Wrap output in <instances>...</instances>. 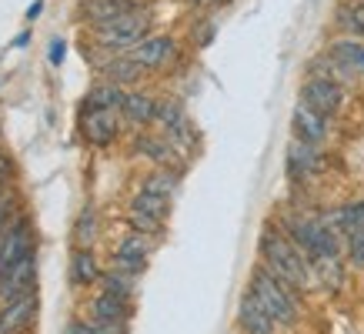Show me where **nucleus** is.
<instances>
[{
    "label": "nucleus",
    "mask_w": 364,
    "mask_h": 334,
    "mask_svg": "<svg viewBox=\"0 0 364 334\" xmlns=\"http://www.w3.org/2000/svg\"><path fill=\"white\" fill-rule=\"evenodd\" d=\"M257 254H261V264H264L271 274H277V278L284 281V284H291L298 294L318 288L308 254L287 237V231L277 221L264 224V231L257 237Z\"/></svg>",
    "instance_id": "f257e3e1"
},
{
    "label": "nucleus",
    "mask_w": 364,
    "mask_h": 334,
    "mask_svg": "<svg viewBox=\"0 0 364 334\" xmlns=\"http://www.w3.org/2000/svg\"><path fill=\"white\" fill-rule=\"evenodd\" d=\"M247 291H251L254 298L261 301V308H264L271 318H274L277 328H294L301 321V301H298V291L284 284V281L271 274L264 264H257L251 271V281H247Z\"/></svg>",
    "instance_id": "f03ea898"
},
{
    "label": "nucleus",
    "mask_w": 364,
    "mask_h": 334,
    "mask_svg": "<svg viewBox=\"0 0 364 334\" xmlns=\"http://www.w3.org/2000/svg\"><path fill=\"white\" fill-rule=\"evenodd\" d=\"M151 11L147 7H134V11L114 17L111 23H100V27H90V41L111 54H127L134 47L151 37Z\"/></svg>",
    "instance_id": "7ed1b4c3"
},
{
    "label": "nucleus",
    "mask_w": 364,
    "mask_h": 334,
    "mask_svg": "<svg viewBox=\"0 0 364 334\" xmlns=\"http://www.w3.org/2000/svg\"><path fill=\"white\" fill-rule=\"evenodd\" d=\"M154 124H161V134L181 151V157H188L191 147L198 144V131H194V124H191V117H188V111H184L181 100H171V97L157 100Z\"/></svg>",
    "instance_id": "20e7f679"
},
{
    "label": "nucleus",
    "mask_w": 364,
    "mask_h": 334,
    "mask_svg": "<svg viewBox=\"0 0 364 334\" xmlns=\"http://www.w3.org/2000/svg\"><path fill=\"white\" fill-rule=\"evenodd\" d=\"M167 214H171V200L167 198L137 190V194L131 198V208H127V224H131V231H137V234L161 237V234H164Z\"/></svg>",
    "instance_id": "39448f33"
},
{
    "label": "nucleus",
    "mask_w": 364,
    "mask_h": 334,
    "mask_svg": "<svg viewBox=\"0 0 364 334\" xmlns=\"http://www.w3.org/2000/svg\"><path fill=\"white\" fill-rule=\"evenodd\" d=\"M157 247V237H147V234H124L121 241H117V247H114V271H124V274H131V278H137V274H144V267H147V261H151V254H154Z\"/></svg>",
    "instance_id": "423d86ee"
},
{
    "label": "nucleus",
    "mask_w": 364,
    "mask_h": 334,
    "mask_svg": "<svg viewBox=\"0 0 364 334\" xmlns=\"http://www.w3.org/2000/svg\"><path fill=\"white\" fill-rule=\"evenodd\" d=\"M31 254H33V227L27 217H17L7 231L0 234V278L21 261H27Z\"/></svg>",
    "instance_id": "0eeeda50"
},
{
    "label": "nucleus",
    "mask_w": 364,
    "mask_h": 334,
    "mask_svg": "<svg viewBox=\"0 0 364 334\" xmlns=\"http://www.w3.org/2000/svg\"><path fill=\"white\" fill-rule=\"evenodd\" d=\"M344 84H334V80H324V77H308L301 84V104L311 107V111L324 114V117H334L341 114L344 107Z\"/></svg>",
    "instance_id": "6e6552de"
},
{
    "label": "nucleus",
    "mask_w": 364,
    "mask_h": 334,
    "mask_svg": "<svg viewBox=\"0 0 364 334\" xmlns=\"http://www.w3.org/2000/svg\"><path fill=\"white\" fill-rule=\"evenodd\" d=\"M121 134V111H100V107H80V137L94 147H107Z\"/></svg>",
    "instance_id": "1a4fd4ad"
},
{
    "label": "nucleus",
    "mask_w": 364,
    "mask_h": 334,
    "mask_svg": "<svg viewBox=\"0 0 364 334\" xmlns=\"http://www.w3.org/2000/svg\"><path fill=\"white\" fill-rule=\"evenodd\" d=\"M134 151L144 154L147 161H154L157 167H167V171H184V157L177 151L164 134H151V131H141L134 137Z\"/></svg>",
    "instance_id": "9d476101"
},
{
    "label": "nucleus",
    "mask_w": 364,
    "mask_h": 334,
    "mask_svg": "<svg viewBox=\"0 0 364 334\" xmlns=\"http://www.w3.org/2000/svg\"><path fill=\"white\" fill-rule=\"evenodd\" d=\"M291 131H294V141H301V144L321 147L328 141V134H331V117H324V114L298 104L294 114H291Z\"/></svg>",
    "instance_id": "9b49d317"
},
{
    "label": "nucleus",
    "mask_w": 364,
    "mask_h": 334,
    "mask_svg": "<svg viewBox=\"0 0 364 334\" xmlns=\"http://www.w3.org/2000/svg\"><path fill=\"white\" fill-rule=\"evenodd\" d=\"M127 54H131L144 70H161V67H167L177 57V41L167 37V33H151L147 41H141V44L134 47V50H127Z\"/></svg>",
    "instance_id": "f8f14e48"
},
{
    "label": "nucleus",
    "mask_w": 364,
    "mask_h": 334,
    "mask_svg": "<svg viewBox=\"0 0 364 334\" xmlns=\"http://www.w3.org/2000/svg\"><path fill=\"white\" fill-rule=\"evenodd\" d=\"M33 288H37V254H31L0 278V304L27 298V294H33Z\"/></svg>",
    "instance_id": "ddd939ff"
},
{
    "label": "nucleus",
    "mask_w": 364,
    "mask_h": 334,
    "mask_svg": "<svg viewBox=\"0 0 364 334\" xmlns=\"http://www.w3.org/2000/svg\"><path fill=\"white\" fill-rule=\"evenodd\" d=\"M37 308H41L37 291L27 298L11 301V304H0V334H23L37 318Z\"/></svg>",
    "instance_id": "4468645a"
},
{
    "label": "nucleus",
    "mask_w": 364,
    "mask_h": 334,
    "mask_svg": "<svg viewBox=\"0 0 364 334\" xmlns=\"http://www.w3.org/2000/svg\"><path fill=\"white\" fill-rule=\"evenodd\" d=\"M127 321H131V301L104 294V291L90 301V324H97V328H127Z\"/></svg>",
    "instance_id": "2eb2a0df"
},
{
    "label": "nucleus",
    "mask_w": 364,
    "mask_h": 334,
    "mask_svg": "<svg viewBox=\"0 0 364 334\" xmlns=\"http://www.w3.org/2000/svg\"><path fill=\"white\" fill-rule=\"evenodd\" d=\"M324 154H321L318 147H308L301 144V141H291L287 144V178L291 181H308L314 178V174H321L324 171Z\"/></svg>",
    "instance_id": "dca6fc26"
},
{
    "label": "nucleus",
    "mask_w": 364,
    "mask_h": 334,
    "mask_svg": "<svg viewBox=\"0 0 364 334\" xmlns=\"http://www.w3.org/2000/svg\"><path fill=\"white\" fill-rule=\"evenodd\" d=\"M237 331L241 334H277L274 318L261 308V301L251 291H244V298L237 301Z\"/></svg>",
    "instance_id": "f3484780"
},
{
    "label": "nucleus",
    "mask_w": 364,
    "mask_h": 334,
    "mask_svg": "<svg viewBox=\"0 0 364 334\" xmlns=\"http://www.w3.org/2000/svg\"><path fill=\"white\" fill-rule=\"evenodd\" d=\"M100 80H107V84H117V87H131L137 80L144 77V67L134 60L131 54H114L107 64L97 70Z\"/></svg>",
    "instance_id": "a211bd4d"
},
{
    "label": "nucleus",
    "mask_w": 364,
    "mask_h": 334,
    "mask_svg": "<svg viewBox=\"0 0 364 334\" xmlns=\"http://www.w3.org/2000/svg\"><path fill=\"white\" fill-rule=\"evenodd\" d=\"M137 4L134 0H84L80 4V17L90 23V27H100V23H111L114 17L134 11Z\"/></svg>",
    "instance_id": "6ab92c4d"
},
{
    "label": "nucleus",
    "mask_w": 364,
    "mask_h": 334,
    "mask_svg": "<svg viewBox=\"0 0 364 334\" xmlns=\"http://www.w3.org/2000/svg\"><path fill=\"white\" fill-rule=\"evenodd\" d=\"M154 114H157V100L151 94H144V90H127V97H124V107H121V117L134 127H147V124H154Z\"/></svg>",
    "instance_id": "aec40b11"
},
{
    "label": "nucleus",
    "mask_w": 364,
    "mask_h": 334,
    "mask_svg": "<svg viewBox=\"0 0 364 334\" xmlns=\"http://www.w3.org/2000/svg\"><path fill=\"white\" fill-rule=\"evenodd\" d=\"M100 278H104V271L97 267L94 251L90 247H74V254H70V284L74 288H90Z\"/></svg>",
    "instance_id": "412c9836"
},
{
    "label": "nucleus",
    "mask_w": 364,
    "mask_h": 334,
    "mask_svg": "<svg viewBox=\"0 0 364 334\" xmlns=\"http://www.w3.org/2000/svg\"><path fill=\"white\" fill-rule=\"evenodd\" d=\"M127 90L117 87V84H107V80H97L94 87L84 94V107H100V111H121Z\"/></svg>",
    "instance_id": "4be33fe9"
},
{
    "label": "nucleus",
    "mask_w": 364,
    "mask_h": 334,
    "mask_svg": "<svg viewBox=\"0 0 364 334\" xmlns=\"http://www.w3.org/2000/svg\"><path fill=\"white\" fill-rule=\"evenodd\" d=\"M308 77H324V80H334V84H348V80H354V74L331 54V50H324V54H318L308 64Z\"/></svg>",
    "instance_id": "5701e85b"
},
{
    "label": "nucleus",
    "mask_w": 364,
    "mask_h": 334,
    "mask_svg": "<svg viewBox=\"0 0 364 334\" xmlns=\"http://www.w3.org/2000/svg\"><path fill=\"white\" fill-rule=\"evenodd\" d=\"M338 60H341L354 77H364V41H354V37H338L331 47H328Z\"/></svg>",
    "instance_id": "b1692460"
},
{
    "label": "nucleus",
    "mask_w": 364,
    "mask_h": 334,
    "mask_svg": "<svg viewBox=\"0 0 364 334\" xmlns=\"http://www.w3.org/2000/svg\"><path fill=\"white\" fill-rule=\"evenodd\" d=\"M334 23L344 31V37L364 41V0H344L334 14Z\"/></svg>",
    "instance_id": "393cba45"
},
{
    "label": "nucleus",
    "mask_w": 364,
    "mask_h": 334,
    "mask_svg": "<svg viewBox=\"0 0 364 334\" xmlns=\"http://www.w3.org/2000/svg\"><path fill=\"white\" fill-rule=\"evenodd\" d=\"M177 188H181V171H167V167H154V171L141 181V190L157 194V198H167V200H174Z\"/></svg>",
    "instance_id": "a878e982"
},
{
    "label": "nucleus",
    "mask_w": 364,
    "mask_h": 334,
    "mask_svg": "<svg viewBox=\"0 0 364 334\" xmlns=\"http://www.w3.org/2000/svg\"><path fill=\"white\" fill-rule=\"evenodd\" d=\"M134 281L131 274H124V271H104V278H100V291L104 294H114V298H124V301H134Z\"/></svg>",
    "instance_id": "bb28decb"
},
{
    "label": "nucleus",
    "mask_w": 364,
    "mask_h": 334,
    "mask_svg": "<svg viewBox=\"0 0 364 334\" xmlns=\"http://www.w3.org/2000/svg\"><path fill=\"white\" fill-rule=\"evenodd\" d=\"M94 237H97V211L87 204V208L77 214V221H74V244L90 247L94 244Z\"/></svg>",
    "instance_id": "cd10ccee"
},
{
    "label": "nucleus",
    "mask_w": 364,
    "mask_h": 334,
    "mask_svg": "<svg viewBox=\"0 0 364 334\" xmlns=\"http://www.w3.org/2000/svg\"><path fill=\"white\" fill-rule=\"evenodd\" d=\"M17 208H21V198H17V190L7 184V188H0V234L7 231L21 214H17Z\"/></svg>",
    "instance_id": "c85d7f7f"
},
{
    "label": "nucleus",
    "mask_w": 364,
    "mask_h": 334,
    "mask_svg": "<svg viewBox=\"0 0 364 334\" xmlns=\"http://www.w3.org/2000/svg\"><path fill=\"white\" fill-rule=\"evenodd\" d=\"M344 257L351 267H364V231L344 237Z\"/></svg>",
    "instance_id": "c756f323"
},
{
    "label": "nucleus",
    "mask_w": 364,
    "mask_h": 334,
    "mask_svg": "<svg viewBox=\"0 0 364 334\" xmlns=\"http://www.w3.org/2000/svg\"><path fill=\"white\" fill-rule=\"evenodd\" d=\"M214 31H218V23H214V21H208V17H204V21H198V23H194V44L208 47L210 41H214Z\"/></svg>",
    "instance_id": "7c9ffc66"
},
{
    "label": "nucleus",
    "mask_w": 364,
    "mask_h": 334,
    "mask_svg": "<svg viewBox=\"0 0 364 334\" xmlns=\"http://www.w3.org/2000/svg\"><path fill=\"white\" fill-rule=\"evenodd\" d=\"M64 57H67V44H64V41H60V37H57V41H50V54H47V60H50L54 67H60V64H64Z\"/></svg>",
    "instance_id": "2f4dec72"
},
{
    "label": "nucleus",
    "mask_w": 364,
    "mask_h": 334,
    "mask_svg": "<svg viewBox=\"0 0 364 334\" xmlns=\"http://www.w3.org/2000/svg\"><path fill=\"white\" fill-rule=\"evenodd\" d=\"M64 334H94V324L90 321H70Z\"/></svg>",
    "instance_id": "473e14b6"
},
{
    "label": "nucleus",
    "mask_w": 364,
    "mask_h": 334,
    "mask_svg": "<svg viewBox=\"0 0 364 334\" xmlns=\"http://www.w3.org/2000/svg\"><path fill=\"white\" fill-rule=\"evenodd\" d=\"M7 174H11V157L0 151V188H7Z\"/></svg>",
    "instance_id": "72a5a7b5"
},
{
    "label": "nucleus",
    "mask_w": 364,
    "mask_h": 334,
    "mask_svg": "<svg viewBox=\"0 0 364 334\" xmlns=\"http://www.w3.org/2000/svg\"><path fill=\"white\" fill-rule=\"evenodd\" d=\"M41 11H44V0H33L31 7H27V21H37V17H41Z\"/></svg>",
    "instance_id": "f704fd0d"
},
{
    "label": "nucleus",
    "mask_w": 364,
    "mask_h": 334,
    "mask_svg": "<svg viewBox=\"0 0 364 334\" xmlns=\"http://www.w3.org/2000/svg\"><path fill=\"white\" fill-rule=\"evenodd\" d=\"M23 44H31V31H23L14 37V47H23Z\"/></svg>",
    "instance_id": "c9c22d12"
},
{
    "label": "nucleus",
    "mask_w": 364,
    "mask_h": 334,
    "mask_svg": "<svg viewBox=\"0 0 364 334\" xmlns=\"http://www.w3.org/2000/svg\"><path fill=\"white\" fill-rule=\"evenodd\" d=\"M194 4H200V7H214V4H224V0H194Z\"/></svg>",
    "instance_id": "e433bc0d"
}]
</instances>
